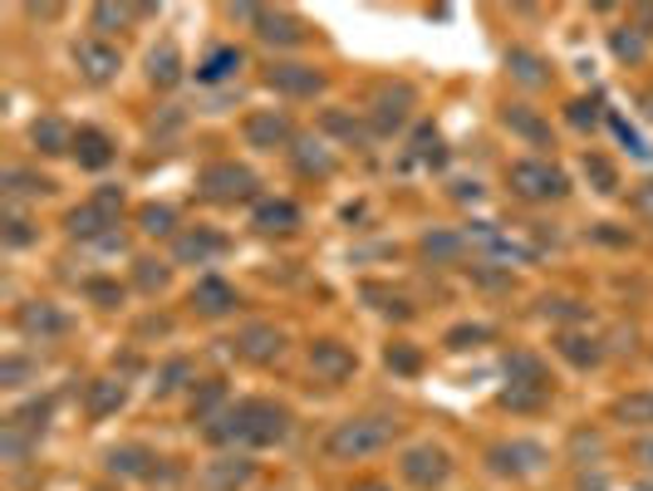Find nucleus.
I'll list each match as a JSON object with an SVG mask.
<instances>
[{
  "label": "nucleus",
  "mask_w": 653,
  "mask_h": 491,
  "mask_svg": "<svg viewBox=\"0 0 653 491\" xmlns=\"http://www.w3.org/2000/svg\"><path fill=\"white\" fill-rule=\"evenodd\" d=\"M290 428H295V413L285 403H275V398H236L202 432L222 452H261V448H280L290 438Z\"/></svg>",
  "instance_id": "nucleus-1"
},
{
  "label": "nucleus",
  "mask_w": 653,
  "mask_h": 491,
  "mask_svg": "<svg viewBox=\"0 0 653 491\" xmlns=\"http://www.w3.org/2000/svg\"><path fill=\"white\" fill-rule=\"evenodd\" d=\"M398 422L394 413H359V418H344L325 432V457L329 462H364V457H378L384 448H394L398 438Z\"/></svg>",
  "instance_id": "nucleus-2"
},
{
  "label": "nucleus",
  "mask_w": 653,
  "mask_h": 491,
  "mask_svg": "<svg viewBox=\"0 0 653 491\" xmlns=\"http://www.w3.org/2000/svg\"><path fill=\"white\" fill-rule=\"evenodd\" d=\"M507 187L511 197L531 202V207H550V202L570 197V177L555 163H545V157H516L507 167Z\"/></svg>",
  "instance_id": "nucleus-3"
},
{
  "label": "nucleus",
  "mask_w": 653,
  "mask_h": 491,
  "mask_svg": "<svg viewBox=\"0 0 653 491\" xmlns=\"http://www.w3.org/2000/svg\"><path fill=\"white\" fill-rule=\"evenodd\" d=\"M119 207H123V187H99L89 202H79L74 212L64 216L69 236H79V242H103V236L119 232Z\"/></svg>",
  "instance_id": "nucleus-4"
},
{
  "label": "nucleus",
  "mask_w": 653,
  "mask_h": 491,
  "mask_svg": "<svg viewBox=\"0 0 653 491\" xmlns=\"http://www.w3.org/2000/svg\"><path fill=\"white\" fill-rule=\"evenodd\" d=\"M398 477L412 487V491H442L447 477H452V452L442 442H412L398 457Z\"/></svg>",
  "instance_id": "nucleus-5"
},
{
  "label": "nucleus",
  "mask_w": 653,
  "mask_h": 491,
  "mask_svg": "<svg viewBox=\"0 0 653 491\" xmlns=\"http://www.w3.org/2000/svg\"><path fill=\"white\" fill-rule=\"evenodd\" d=\"M256 173L246 163H206L197 173V192L202 202H216V207H236V202L256 197Z\"/></svg>",
  "instance_id": "nucleus-6"
},
{
  "label": "nucleus",
  "mask_w": 653,
  "mask_h": 491,
  "mask_svg": "<svg viewBox=\"0 0 653 491\" xmlns=\"http://www.w3.org/2000/svg\"><path fill=\"white\" fill-rule=\"evenodd\" d=\"M74 70H79L84 84L103 89V84H113V79H119L123 50H119V44H109L103 35H84V40H74Z\"/></svg>",
  "instance_id": "nucleus-7"
},
{
  "label": "nucleus",
  "mask_w": 653,
  "mask_h": 491,
  "mask_svg": "<svg viewBox=\"0 0 653 491\" xmlns=\"http://www.w3.org/2000/svg\"><path fill=\"white\" fill-rule=\"evenodd\" d=\"M545 462H550V452L541 448V442H531V438H516V442H497V448L487 452V467L497 477H541L545 472Z\"/></svg>",
  "instance_id": "nucleus-8"
},
{
  "label": "nucleus",
  "mask_w": 653,
  "mask_h": 491,
  "mask_svg": "<svg viewBox=\"0 0 653 491\" xmlns=\"http://www.w3.org/2000/svg\"><path fill=\"white\" fill-rule=\"evenodd\" d=\"M251 482H256V457L251 452H222L212 462H202L197 472L202 491H246Z\"/></svg>",
  "instance_id": "nucleus-9"
},
{
  "label": "nucleus",
  "mask_w": 653,
  "mask_h": 491,
  "mask_svg": "<svg viewBox=\"0 0 653 491\" xmlns=\"http://www.w3.org/2000/svg\"><path fill=\"white\" fill-rule=\"evenodd\" d=\"M408 113H412V89L408 84H378L369 94V123H374L378 139L404 129Z\"/></svg>",
  "instance_id": "nucleus-10"
},
{
  "label": "nucleus",
  "mask_w": 653,
  "mask_h": 491,
  "mask_svg": "<svg viewBox=\"0 0 653 491\" xmlns=\"http://www.w3.org/2000/svg\"><path fill=\"white\" fill-rule=\"evenodd\" d=\"M241 139H246V147H256V153H275V147L290 153L295 123L285 119V113H275V109H261V113H251V119L241 123Z\"/></svg>",
  "instance_id": "nucleus-11"
},
{
  "label": "nucleus",
  "mask_w": 653,
  "mask_h": 491,
  "mask_svg": "<svg viewBox=\"0 0 653 491\" xmlns=\"http://www.w3.org/2000/svg\"><path fill=\"white\" fill-rule=\"evenodd\" d=\"M256 40L261 44H275V50H295V44H305L309 40V25L295 10H271V6H261L256 10Z\"/></svg>",
  "instance_id": "nucleus-12"
},
{
  "label": "nucleus",
  "mask_w": 653,
  "mask_h": 491,
  "mask_svg": "<svg viewBox=\"0 0 653 491\" xmlns=\"http://www.w3.org/2000/svg\"><path fill=\"white\" fill-rule=\"evenodd\" d=\"M232 354H236L241 364H256V369H266V364H275L285 354V329H275V325H246L232 339Z\"/></svg>",
  "instance_id": "nucleus-13"
},
{
  "label": "nucleus",
  "mask_w": 653,
  "mask_h": 491,
  "mask_svg": "<svg viewBox=\"0 0 653 491\" xmlns=\"http://www.w3.org/2000/svg\"><path fill=\"white\" fill-rule=\"evenodd\" d=\"M226 236L212 232V226H187V232H177V242H172V260L177 266H206V260L226 256Z\"/></svg>",
  "instance_id": "nucleus-14"
},
{
  "label": "nucleus",
  "mask_w": 653,
  "mask_h": 491,
  "mask_svg": "<svg viewBox=\"0 0 653 491\" xmlns=\"http://www.w3.org/2000/svg\"><path fill=\"white\" fill-rule=\"evenodd\" d=\"M309 369H315V379L325 383H344L354 379V369H359V354L349 345H339V339H315L309 345Z\"/></svg>",
  "instance_id": "nucleus-15"
},
{
  "label": "nucleus",
  "mask_w": 653,
  "mask_h": 491,
  "mask_svg": "<svg viewBox=\"0 0 653 491\" xmlns=\"http://www.w3.org/2000/svg\"><path fill=\"white\" fill-rule=\"evenodd\" d=\"M266 84L285 99H315L325 94V70H315V64H271Z\"/></svg>",
  "instance_id": "nucleus-16"
},
{
  "label": "nucleus",
  "mask_w": 653,
  "mask_h": 491,
  "mask_svg": "<svg viewBox=\"0 0 653 491\" xmlns=\"http://www.w3.org/2000/svg\"><path fill=\"white\" fill-rule=\"evenodd\" d=\"M109 472L113 477H129V482H157L163 457L147 448V442H123V448L109 452Z\"/></svg>",
  "instance_id": "nucleus-17"
},
{
  "label": "nucleus",
  "mask_w": 653,
  "mask_h": 491,
  "mask_svg": "<svg viewBox=\"0 0 653 491\" xmlns=\"http://www.w3.org/2000/svg\"><path fill=\"white\" fill-rule=\"evenodd\" d=\"M16 329L20 335H30V339H60L64 329H69V315L60 310V305H50V300H25L16 310Z\"/></svg>",
  "instance_id": "nucleus-18"
},
{
  "label": "nucleus",
  "mask_w": 653,
  "mask_h": 491,
  "mask_svg": "<svg viewBox=\"0 0 653 491\" xmlns=\"http://www.w3.org/2000/svg\"><path fill=\"white\" fill-rule=\"evenodd\" d=\"M192 310H197L202 319H226L241 305V295H236V285H226L222 276H202L197 285H192Z\"/></svg>",
  "instance_id": "nucleus-19"
},
{
  "label": "nucleus",
  "mask_w": 653,
  "mask_h": 491,
  "mask_svg": "<svg viewBox=\"0 0 653 491\" xmlns=\"http://www.w3.org/2000/svg\"><path fill=\"white\" fill-rule=\"evenodd\" d=\"M290 163H295V173L300 177L325 182V177H335L339 157H335V147H329L325 139H295L290 143Z\"/></svg>",
  "instance_id": "nucleus-20"
},
{
  "label": "nucleus",
  "mask_w": 653,
  "mask_h": 491,
  "mask_svg": "<svg viewBox=\"0 0 653 491\" xmlns=\"http://www.w3.org/2000/svg\"><path fill=\"white\" fill-rule=\"evenodd\" d=\"M251 226H256L261 236H290L295 226H300V207H295L290 197H266L251 212Z\"/></svg>",
  "instance_id": "nucleus-21"
},
{
  "label": "nucleus",
  "mask_w": 653,
  "mask_h": 491,
  "mask_svg": "<svg viewBox=\"0 0 653 491\" xmlns=\"http://www.w3.org/2000/svg\"><path fill=\"white\" fill-rule=\"evenodd\" d=\"M113 157H119V147L103 129H79L74 133V163L84 167V173H103V167H113Z\"/></svg>",
  "instance_id": "nucleus-22"
},
{
  "label": "nucleus",
  "mask_w": 653,
  "mask_h": 491,
  "mask_svg": "<svg viewBox=\"0 0 653 491\" xmlns=\"http://www.w3.org/2000/svg\"><path fill=\"white\" fill-rule=\"evenodd\" d=\"M147 84L163 89V94L182 84V50L172 40H163V44H153V50H147Z\"/></svg>",
  "instance_id": "nucleus-23"
},
{
  "label": "nucleus",
  "mask_w": 653,
  "mask_h": 491,
  "mask_svg": "<svg viewBox=\"0 0 653 491\" xmlns=\"http://www.w3.org/2000/svg\"><path fill=\"white\" fill-rule=\"evenodd\" d=\"M30 143H34V153H44V157L74 153V129H69L64 119H54V113H44V119H34Z\"/></svg>",
  "instance_id": "nucleus-24"
},
{
  "label": "nucleus",
  "mask_w": 653,
  "mask_h": 491,
  "mask_svg": "<svg viewBox=\"0 0 653 491\" xmlns=\"http://www.w3.org/2000/svg\"><path fill=\"white\" fill-rule=\"evenodd\" d=\"M123 403H129V383H123V379H94L84 388V413L94 422L109 418V413H119Z\"/></svg>",
  "instance_id": "nucleus-25"
},
{
  "label": "nucleus",
  "mask_w": 653,
  "mask_h": 491,
  "mask_svg": "<svg viewBox=\"0 0 653 491\" xmlns=\"http://www.w3.org/2000/svg\"><path fill=\"white\" fill-rule=\"evenodd\" d=\"M241 64H246V54H241L236 44H222V50H212L197 64V84H226V79L241 74Z\"/></svg>",
  "instance_id": "nucleus-26"
},
{
  "label": "nucleus",
  "mask_w": 653,
  "mask_h": 491,
  "mask_svg": "<svg viewBox=\"0 0 653 491\" xmlns=\"http://www.w3.org/2000/svg\"><path fill=\"white\" fill-rule=\"evenodd\" d=\"M143 16H157L153 6H113V0H99L94 10H89V30H129L133 20Z\"/></svg>",
  "instance_id": "nucleus-27"
},
{
  "label": "nucleus",
  "mask_w": 653,
  "mask_h": 491,
  "mask_svg": "<svg viewBox=\"0 0 653 491\" xmlns=\"http://www.w3.org/2000/svg\"><path fill=\"white\" fill-rule=\"evenodd\" d=\"M501 123H507L516 139H526L531 147H545V143H550V123H545L535 109H526V104H511L507 113H501Z\"/></svg>",
  "instance_id": "nucleus-28"
},
{
  "label": "nucleus",
  "mask_w": 653,
  "mask_h": 491,
  "mask_svg": "<svg viewBox=\"0 0 653 491\" xmlns=\"http://www.w3.org/2000/svg\"><path fill=\"white\" fill-rule=\"evenodd\" d=\"M555 354L565 364H575V369H600V359H604V345L594 335H560L555 339Z\"/></svg>",
  "instance_id": "nucleus-29"
},
{
  "label": "nucleus",
  "mask_w": 653,
  "mask_h": 491,
  "mask_svg": "<svg viewBox=\"0 0 653 491\" xmlns=\"http://www.w3.org/2000/svg\"><path fill=\"white\" fill-rule=\"evenodd\" d=\"M54 192V177L44 173H30V167H6V197L20 202V197H50Z\"/></svg>",
  "instance_id": "nucleus-30"
},
{
  "label": "nucleus",
  "mask_w": 653,
  "mask_h": 491,
  "mask_svg": "<svg viewBox=\"0 0 653 491\" xmlns=\"http://www.w3.org/2000/svg\"><path fill=\"white\" fill-rule=\"evenodd\" d=\"M507 70H511L516 84H526V89H545L550 84L545 60H541V54H531V50H511L507 54Z\"/></svg>",
  "instance_id": "nucleus-31"
},
{
  "label": "nucleus",
  "mask_w": 653,
  "mask_h": 491,
  "mask_svg": "<svg viewBox=\"0 0 653 491\" xmlns=\"http://www.w3.org/2000/svg\"><path fill=\"white\" fill-rule=\"evenodd\" d=\"M507 383H526V388H550V374L545 364L535 359L531 349H516L507 359Z\"/></svg>",
  "instance_id": "nucleus-32"
},
{
  "label": "nucleus",
  "mask_w": 653,
  "mask_h": 491,
  "mask_svg": "<svg viewBox=\"0 0 653 491\" xmlns=\"http://www.w3.org/2000/svg\"><path fill=\"white\" fill-rule=\"evenodd\" d=\"M614 422L624 428H653V393H629L614 403Z\"/></svg>",
  "instance_id": "nucleus-33"
},
{
  "label": "nucleus",
  "mask_w": 653,
  "mask_h": 491,
  "mask_svg": "<svg viewBox=\"0 0 653 491\" xmlns=\"http://www.w3.org/2000/svg\"><path fill=\"white\" fill-rule=\"evenodd\" d=\"M584 177L594 182V192H600V197H614V192H619V173H614V163L604 153H584Z\"/></svg>",
  "instance_id": "nucleus-34"
},
{
  "label": "nucleus",
  "mask_w": 653,
  "mask_h": 491,
  "mask_svg": "<svg viewBox=\"0 0 653 491\" xmlns=\"http://www.w3.org/2000/svg\"><path fill=\"white\" fill-rule=\"evenodd\" d=\"M610 50H614V60H624V64L644 60V35L634 30V20H629V25H619V30H610Z\"/></svg>",
  "instance_id": "nucleus-35"
},
{
  "label": "nucleus",
  "mask_w": 653,
  "mask_h": 491,
  "mask_svg": "<svg viewBox=\"0 0 653 491\" xmlns=\"http://www.w3.org/2000/svg\"><path fill=\"white\" fill-rule=\"evenodd\" d=\"M501 403L516 408V413H531V408L550 403V388H526V383H507L501 388Z\"/></svg>",
  "instance_id": "nucleus-36"
},
{
  "label": "nucleus",
  "mask_w": 653,
  "mask_h": 491,
  "mask_svg": "<svg viewBox=\"0 0 653 491\" xmlns=\"http://www.w3.org/2000/svg\"><path fill=\"white\" fill-rule=\"evenodd\" d=\"M422 256H428L432 266H442V260H457V256H462V236H452V232H428V236H422Z\"/></svg>",
  "instance_id": "nucleus-37"
},
{
  "label": "nucleus",
  "mask_w": 653,
  "mask_h": 491,
  "mask_svg": "<svg viewBox=\"0 0 653 491\" xmlns=\"http://www.w3.org/2000/svg\"><path fill=\"white\" fill-rule=\"evenodd\" d=\"M137 226H143L147 236H172V232H177V212H172V207H157V202H153V207L137 212Z\"/></svg>",
  "instance_id": "nucleus-38"
},
{
  "label": "nucleus",
  "mask_w": 653,
  "mask_h": 491,
  "mask_svg": "<svg viewBox=\"0 0 653 491\" xmlns=\"http://www.w3.org/2000/svg\"><path fill=\"white\" fill-rule=\"evenodd\" d=\"M182 379H192V364H187V359H172L167 369L157 374L153 393H157V398H172V393H177V388H182Z\"/></svg>",
  "instance_id": "nucleus-39"
},
{
  "label": "nucleus",
  "mask_w": 653,
  "mask_h": 491,
  "mask_svg": "<svg viewBox=\"0 0 653 491\" xmlns=\"http://www.w3.org/2000/svg\"><path fill=\"white\" fill-rule=\"evenodd\" d=\"M491 339V325H457L447 329V349H477Z\"/></svg>",
  "instance_id": "nucleus-40"
},
{
  "label": "nucleus",
  "mask_w": 653,
  "mask_h": 491,
  "mask_svg": "<svg viewBox=\"0 0 653 491\" xmlns=\"http://www.w3.org/2000/svg\"><path fill=\"white\" fill-rule=\"evenodd\" d=\"M6 246H30L34 242V232H30V216L25 212H16V207H6Z\"/></svg>",
  "instance_id": "nucleus-41"
},
{
  "label": "nucleus",
  "mask_w": 653,
  "mask_h": 491,
  "mask_svg": "<svg viewBox=\"0 0 653 491\" xmlns=\"http://www.w3.org/2000/svg\"><path fill=\"white\" fill-rule=\"evenodd\" d=\"M163 285H167V266H163V260H137V290L157 295Z\"/></svg>",
  "instance_id": "nucleus-42"
},
{
  "label": "nucleus",
  "mask_w": 653,
  "mask_h": 491,
  "mask_svg": "<svg viewBox=\"0 0 653 491\" xmlns=\"http://www.w3.org/2000/svg\"><path fill=\"white\" fill-rule=\"evenodd\" d=\"M384 364H388V369H394V374H418V349H412V345H388V354H384Z\"/></svg>",
  "instance_id": "nucleus-43"
},
{
  "label": "nucleus",
  "mask_w": 653,
  "mask_h": 491,
  "mask_svg": "<svg viewBox=\"0 0 653 491\" xmlns=\"http://www.w3.org/2000/svg\"><path fill=\"white\" fill-rule=\"evenodd\" d=\"M25 374H30V364L20 359V354H6V364H0V383H6V388H25Z\"/></svg>",
  "instance_id": "nucleus-44"
},
{
  "label": "nucleus",
  "mask_w": 653,
  "mask_h": 491,
  "mask_svg": "<svg viewBox=\"0 0 653 491\" xmlns=\"http://www.w3.org/2000/svg\"><path fill=\"white\" fill-rule=\"evenodd\" d=\"M560 315V319H590V310H584L580 300H545V319Z\"/></svg>",
  "instance_id": "nucleus-45"
},
{
  "label": "nucleus",
  "mask_w": 653,
  "mask_h": 491,
  "mask_svg": "<svg viewBox=\"0 0 653 491\" xmlns=\"http://www.w3.org/2000/svg\"><path fill=\"white\" fill-rule=\"evenodd\" d=\"M84 290H89V295H94V300H99V305H119V300H123V290H119V285H103V280H89V285H84Z\"/></svg>",
  "instance_id": "nucleus-46"
},
{
  "label": "nucleus",
  "mask_w": 653,
  "mask_h": 491,
  "mask_svg": "<svg viewBox=\"0 0 653 491\" xmlns=\"http://www.w3.org/2000/svg\"><path fill=\"white\" fill-rule=\"evenodd\" d=\"M634 207L653 216V182H644V187H639V192H634Z\"/></svg>",
  "instance_id": "nucleus-47"
},
{
  "label": "nucleus",
  "mask_w": 653,
  "mask_h": 491,
  "mask_svg": "<svg viewBox=\"0 0 653 491\" xmlns=\"http://www.w3.org/2000/svg\"><path fill=\"white\" fill-rule=\"evenodd\" d=\"M634 457H639V462H644L649 472H653V438H644V442H639V448H634Z\"/></svg>",
  "instance_id": "nucleus-48"
},
{
  "label": "nucleus",
  "mask_w": 653,
  "mask_h": 491,
  "mask_svg": "<svg viewBox=\"0 0 653 491\" xmlns=\"http://www.w3.org/2000/svg\"><path fill=\"white\" fill-rule=\"evenodd\" d=\"M354 491H394V487H388V482H359Z\"/></svg>",
  "instance_id": "nucleus-49"
},
{
  "label": "nucleus",
  "mask_w": 653,
  "mask_h": 491,
  "mask_svg": "<svg viewBox=\"0 0 653 491\" xmlns=\"http://www.w3.org/2000/svg\"><path fill=\"white\" fill-rule=\"evenodd\" d=\"M644 113H649V119H653V89H649V94H644Z\"/></svg>",
  "instance_id": "nucleus-50"
}]
</instances>
